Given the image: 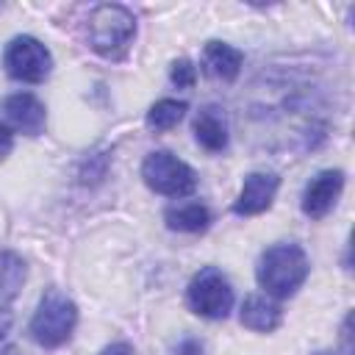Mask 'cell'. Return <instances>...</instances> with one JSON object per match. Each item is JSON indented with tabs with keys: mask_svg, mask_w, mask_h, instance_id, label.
<instances>
[{
	"mask_svg": "<svg viewBox=\"0 0 355 355\" xmlns=\"http://www.w3.org/2000/svg\"><path fill=\"white\" fill-rule=\"evenodd\" d=\"M263 89L272 97V103L255 105L252 116L266 114V125H280V130L288 122V136L302 139V150L313 147L316 139L324 136V122L319 119L322 89H316V80H308L294 69L266 80Z\"/></svg>",
	"mask_w": 355,
	"mask_h": 355,
	"instance_id": "6da1fadb",
	"label": "cell"
},
{
	"mask_svg": "<svg viewBox=\"0 0 355 355\" xmlns=\"http://www.w3.org/2000/svg\"><path fill=\"white\" fill-rule=\"evenodd\" d=\"M308 269L311 263L300 244H275L261 252L255 277H258V286L269 297L283 300V297H291L305 283Z\"/></svg>",
	"mask_w": 355,
	"mask_h": 355,
	"instance_id": "7a4b0ae2",
	"label": "cell"
},
{
	"mask_svg": "<svg viewBox=\"0 0 355 355\" xmlns=\"http://www.w3.org/2000/svg\"><path fill=\"white\" fill-rule=\"evenodd\" d=\"M89 47L108 58V61H119L136 36V17L130 8L119 6V3H103L89 14Z\"/></svg>",
	"mask_w": 355,
	"mask_h": 355,
	"instance_id": "3957f363",
	"label": "cell"
},
{
	"mask_svg": "<svg viewBox=\"0 0 355 355\" xmlns=\"http://www.w3.org/2000/svg\"><path fill=\"white\" fill-rule=\"evenodd\" d=\"M75 324H78V308H75V302L67 294H61L58 288H50V291L42 294V300L36 305V313L31 319L28 333H31V338L39 347L53 349V347H61L72 336Z\"/></svg>",
	"mask_w": 355,
	"mask_h": 355,
	"instance_id": "277c9868",
	"label": "cell"
},
{
	"mask_svg": "<svg viewBox=\"0 0 355 355\" xmlns=\"http://www.w3.org/2000/svg\"><path fill=\"white\" fill-rule=\"evenodd\" d=\"M141 178L155 194H164V197H186L197 186L194 169L166 150H155L144 158Z\"/></svg>",
	"mask_w": 355,
	"mask_h": 355,
	"instance_id": "5b68a950",
	"label": "cell"
},
{
	"mask_svg": "<svg viewBox=\"0 0 355 355\" xmlns=\"http://www.w3.org/2000/svg\"><path fill=\"white\" fill-rule=\"evenodd\" d=\"M186 302L197 316L205 319H225L233 308V288L230 280L216 269V266H205L200 269L189 288H186Z\"/></svg>",
	"mask_w": 355,
	"mask_h": 355,
	"instance_id": "8992f818",
	"label": "cell"
},
{
	"mask_svg": "<svg viewBox=\"0 0 355 355\" xmlns=\"http://www.w3.org/2000/svg\"><path fill=\"white\" fill-rule=\"evenodd\" d=\"M3 64L11 78L25 83H42L53 69V55L36 36H17L6 47Z\"/></svg>",
	"mask_w": 355,
	"mask_h": 355,
	"instance_id": "52a82bcc",
	"label": "cell"
},
{
	"mask_svg": "<svg viewBox=\"0 0 355 355\" xmlns=\"http://www.w3.org/2000/svg\"><path fill=\"white\" fill-rule=\"evenodd\" d=\"M280 189V178L275 172H250L244 178V186L233 202V214L239 216H255V214H263L275 194Z\"/></svg>",
	"mask_w": 355,
	"mask_h": 355,
	"instance_id": "ba28073f",
	"label": "cell"
},
{
	"mask_svg": "<svg viewBox=\"0 0 355 355\" xmlns=\"http://www.w3.org/2000/svg\"><path fill=\"white\" fill-rule=\"evenodd\" d=\"M344 189V172L341 169H324L319 172L302 191V214L311 219H322L333 211L338 194Z\"/></svg>",
	"mask_w": 355,
	"mask_h": 355,
	"instance_id": "9c48e42d",
	"label": "cell"
},
{
	"mask_svg": "<svg viewBox=\"0 0 355 355\" xmlns=\"http://www.w3.org/2000/svg\"><path fill=\"white\" fill-rule=\"evenodd\" d=\"M3 114L6 119L25 136H39L47 125V111L42 105V100L31 92H17V94H8L3 100Z\"/></svg>",
	"mask_w": 355,
	"mask_h": 355,
	"instance_id": "30bf717a",
	"label": "cell"
},
{
	"mask_svg": "<svg viewBox=\"0 0 355 355\" xmlns=\"http://www.w3.org/2000/svg\"><path fill=\"white\" fill-rule=\"evenodd\" d=\"M194 139L208 150V153H222L230 141L227 133V119L216 105H205L194 116Z\"/></svg>",
	"mask_w": 355,
	"mask_h": 355,
	"instance_id": "8fae6325",
	"label": "cell"
},
{
	"mask_svg": "<svg viewBox=\"0 0 355 355\" xmlns=\"http://www.w3.org/2000/svg\"><path fill=\"white\" fill-rule=\"evenodd\" d=\"M25 277H28V266H25L22 255L0 247V311L11 308V302L19 297L22 286H25Z\"/></svg>",
	"mask_w": 355,
	"mask_h": 355,
	"instance_id": "7c38bea8",
	"label": "cell"
},
{
	"mask_svg": "<svg viewBox=\"0 0 355 355\" xmlns=\"http://www.w3.org/2000/svg\"><path fill=\"white\" fill-rule=\"evenodd\" d=\"M202 64H205L208 75H214L219 80H236L241 72L244 55H241V50L230 47L227 42H208L205 53H202Z\"/></svg>",
	"mask_w": 355,
	"mask_h": 355,
	"instance_id": "4fadbf2b",
	"label": "cell"
},
{
	"mask_svg": "<svg viewBox=\"0 0 355 355\" xmlns=\"http://www.w3.org/2000/svg\"><path fill=\"white\" fill-rule=\"evenodd\" d=\"M239 319H241V324H244L247 330H255V333H272V330L283 322V311H280L277 302L252 294V297L244 300Z\"/></svg>",
	"mask_w": 355,
	"mask_h": 355,
	"instance_id": "5bb4252c",
	"label": "cell"
},
{
	"mask_svg": "<svg viewBox=\"0 0 355 355\" xmlns=\"http://www.w3.org/2000/svg\"><path fill=\"white\" fill-rule=\"evenodd\" d=\"M166 227L178 230V233H202L211 225V211L200 202H189V205H172L164 214Z\"/></svg>",
	"mask_w": 355,
	"mask_h": 355,
	"instance_id": "9a60e30c",
	"label": "cell"
},
{
	"mask_svg": "<svg viewBox=\"0 0 355 355\" xmlns=\"http://www.w3.org/2000/svg\"><path fill=\"white\" fill-rule=\"evenodd\" d=\"M186 111H189V105H186L183 100H169V97H164V100H158V103L150 105V111H147V125H150L153 130H169V128H175V125L186 116Z\"/></svg>",
	"mask_w": 355,
	"mask_h": 355,
	"instance_id": "2e32d148",
	"label": "cell"
},
{
	"mask_svg": "<svg viewBox=\"0 0 355 355\" xmlns=\"http://www.w3.org/2000/svg\"><path fill=\"white\" fill-rule=\"evenodd\" d=\"M169 80L178 86V89H191L194 80H197V69L189 58H178L172 67H169Z\"/></svg>",
	"mask_w": 355,
	"mask_h": 355,
	"instance_id": "e0dca14e",
	"label": "cell"
},
{
	"mask_svg": "<svg viewBox=\"0 0 355 355\" xmlns=\"http://www.w3.org/2000/svg\"><path fill=\"white\" fill-rule=\"evenodd\" d=\"M11 147H14V136H11L8 125L0 122V158H6V155L11 153Z\"/></svg>",
	"mask_w": 355,
	"mask_h": 355,
	"instance_id": "ac0fdd59",
	"label": "cell"
},
{
	"mask_svg": "<svg viewBox=\"0 0 355 355\" xmlns=\"http://www.w3.org/2000/svg\"><path fill=\"white\" fill-rule=\"evenodd\" d=\"M100 355H136V352H133V347H130L128 341H114V344H108Z\"/></svg>",
	"mask_w": 355,
	"mask_h": 355,
	"instance_id": "d6986e66",
	"label": "cell"
},
{
	"mask_svg": "<svg viewBox=\"0 0 355 355\" xmlns=\"http://www.w3.org/2000/svg\"><path fill=\"white\" fill-rule=\"evenodd\" d=\"M175 355H202V344H200L197 338H186V341L178 347Z\"/></svg>",
	"mask_w": 355,
	"mask_h": 355,
	"instance_id": "ffe728a7",
	"label": "cell"
},
{
	"mask_svg": "<svg viewBox=\"0 0 355 355\" xmlns=\"http://www.w3.org/2000/svg\"><path fill=\"white\" fill-rule=\"evenodd\" d=\"M0 355H22V352H19L14 344H8V347H3V349H0Z\"/></svg>",
	"mask_w": 355,
	"mask_h": 355,
	"instance_id": "44dd1931",
	"label": "cell"
},
{
	"mask_svg": "<svg viewBox=\"0 0 355 355\" xmlns=\"http://www.w3.org/2000/svg\"><path fill=\"white\" fill-rule=\"evenodd\" d=\"M316 355H333V352H316Z\"/></svg>",
	"mask_w": 355,
	"mask_h": 355,
	"instance_id": "7402d4cb",
	"label": "cell"
}]
</instances>
